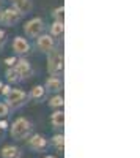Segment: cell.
Here are the masks:
<instances>
[{
    "instance_id": "cell-24",
    "label": "cell",
    "mask_w": 140,
    "mask_h": 158,
    "mask_svg": "<svg viewBox=\"0 0 140 158\" xmlns=\"http://www.w3.org/2000/svg\"><path fill=\"white\" fill-rule=\"evenodd\" d=\"M6 127H8V123H6V122H3V120L0 122V128H2V130H5Z\"/></svg>"
},
{
    "instance_id": "cell-10",
    "label": "cell",
    "mask_w": 140,
    "mask_h": 158,
    "mask_svg": "<svg viewBox=\"0 0 140 158\" xmlns=\"http://www.w3.org/2000/svg\"><path fill=\"white\" fill-rule=\"evenodd\" d=\"M2 156L3 158H21V150L16 146H5L2 149Z\"/></svg>"
},
{
    "instance_id": "cell-14",
    "label": "cell",
    "mask_w": 140,
    "mask_h": 158,
    "mask_svg": "<svg viewBox=\"0 0 140 158\" xmlns=\"http://www.w3.org/2000/svg\"><path fill=\"white\" fill-rule=\"evenodd\" d=\"M52 144H54V146H55L60 152H63V150H65V136H63V135H57V136H54Z\"/></svg>"
},
{
    "instance_id": "cell-6",
    "label": "cell",
    "mask_w": 140,
    "mask_h": 158,
    "mask_svg": "<svg viewBox=\"0 0 140 158\" xmlns=\"http://www.w3.org/2000/svg\"><path fill=\"white\" fill-rule=\"evenodd\" d=\"M14 68H16V71L21 74V77H29V76H32L30 62H29V60H25V59H19V60H16Z\"/></svg>"
},
{
    "instance_id": "cell-11",
    "label": "cell",
    "mask_w": 140,
    "mask_h": 158,
    "mask_svg": "<svg viewBox=\"0 0 140 158\" xmlns=\"http://www.w3.org/2000/svg\"><path fill=\"white\" fill-rule=\"evenodd\" d=\"M54 127H63L65 125V112L63 111H55L52 114V118H50Z\"/></svg>"
},
{
    "instance_id": "cell-19",
    "label": "cell",
    "mask_w": 140,
    "mask_h": 158,
    "mask_svg": "<svg viewBox=\"0 0 140 158\" xmlns=\"http://www.w3.org/2000/svg\"><path fill=\"white\" fill-rule=\"evenodd\" d=\"M63 13H65V6H60V8H57V10H55L54 16H55V19H57V21H61V22H63Z\"/></svg>"
},
{
    "instance_id": "cell-27",
    "label": "cell",
    "mask_w": 140,
    "mask_h": 158,
    "mask_svg": "<svg viewBox=\"0 0 140 158\" xmlns=\"http://www.w3.org/2000/svg\"><path fill=\"white\" fill-rule=\"evenodd\" d=\"M0 89H2V84H0Z\"/></svg>"
},
{
    "instance_id": "cell-20",
    "label": "cell",
    "mask_w": 140,
    "mask_h": 158,
    "mask_svg": "<svg viewBox=\"0 0 140 158\" xmlns=\"http://www.w3.org/2000/svg\"><path fill=\"white\" fill-rule=\"evenodd\" d=\"M8 106L6 104H3V103H0V117H6L8 115Z\"/></svg>"
},
{
    "instance_id": "cell-18",
    "label": "cell",
    "mask_w": 140,
    "mask_h": 158,
    "mask_svg": "<svg viewBox=\"0 0 140 158\" xmlns=\"http://www.w3.org/2000/svg\"><path fill=\"white\" fill-rule=\"evenodd\" d=\"M63 103H65L63 97H61V95H57V97H54L52 100L49 101V106H50V108H61Z\"/></svg>"
},
{
    "instance_id": "cell-1",
    "label": "cell",
    "mask_w": 140,
    "mask_h": 158,
    "mask_svg": "<svg viewBox=\"0 0 140 158\" xmlns=\"http://www.w3.org/2000/svg\"><path fill=\"white\" fill-rule=\"evenodd\" d=\"M32 131V123L29 122V118L25 117H19L14 120V123L11 125V136L18 139V141H22L25 139Z\"/></svg>"
},
{
    "instance_id": "cell-25",
    "label": "cell",
    "mask_w": 140,
    "mask_h": 158,
    "mask_svg": "<svg viewBox=\"0 0 140 158\" xmlns=\"http://www.w3.org/2000/svg\"><path fill=\"white\" fill-rule=\"evenodd\" d=\"M11 2H13V3H16V2H19V0H11Z\"/></svg>"
},
{
    "instance_id": "cell-13",
    "label": "cell",
    "mask_w": 140,
    "mask_h": 158,
    "mask_svg": "<svg viewBox=\"0 0 140 158\" xmlns=\"http://www.w3.org/2000/svg\"><path fill=\"white\" fill-rule=\"evenodd\" d=\"M46 87H47L49 90L57 92V90H60V89H61V82H60V79H58V77H50V79H47Z\"/></svg>"
},
{
    "instance_id": "cell-9",
    "label": "cell",
    "mask_w": 140,
    "mask_h": 158,
    "mask_svg": "<svg viewBox=\"0 0 140 158\" xmlns=\"http://www.w3.org/2000/svg\"><path fill=\"white\" fill-rule=\"evenodd\" d=\"M54 48V40L52 36H49V35H43L38 38V49L43 51V52H50Z\"/></svg>"
},
{
    "instance_id": "cell-22",
    "label": "cell",
    "mask_w": 140,
    "mask_h": 158,
    "mask_svg": "<svg viewBox=\"0 0 140 158\" xmlns=\"http://www.w3.org/2000/svg\"><path fill=\"white\" fill-rule=\"evenodd\" d=\"M3 43H5V32L0 30V51H2V48H3Z\"/></svg>"
},
{
    "instance_id": "cell-5",
    "label": "cell",
    "mask_w": 140,
    "mask_h": 158,
    "mask_svg": "<svg viewBox=\"0 0 140 158\" xmlns=\"http://www.w3.org/2000/svg\"><path fill=\"white\" fill-rule=\"evenodd\" d=\"M21 16L22 15L16 8H8V10H5L2 15H0V22L6 24V25H13V24H16L21 19Z\"/></svg>"
},
{
    "instance_id": "cell-7",
    "label": "cell",
    "mask_w": 140,
    "mask_h": 158,
    "mask_svg": "<svg viewBox=\"0 0 140 158\" xmlns=\"http://www.w3.org/2000/svg\"><path fill=\"white\" fill-rule=\"evenodd\" d=\"M13 49H14L18 54H27V52L30 51V44L25 38L22 36H16L14 41H13Z\"/></svg>"
},
{
    "instance_id": "cell-12",
    "label": "cell",
    "mask_w": 140,
    "mask_h": 158,
    "mask_svg": "<svg viewBox=\"0 0 140 158\" xmlns=\"http://www.w3.org/2000/svg\"><path fill=\"white\" fill-rule=\"evenodd\" d=\"M14 8L21 13V15H22V13L25 15V13H29V11H30V8H32V2H30V0H19V2L14 3Z\"/></svg>"
},
{
    "instance_id": "cell-17",
    "label": "cell",
    "mask_w": 140,
    "mask_h": 158,
    "mask_svg": "<svg viewBox=\"0 0 140 158\" xmlns=\"http://www.w3.org/2000/svg\"><path fill=\"white\" fill-rule=\"evenodd\" d=\"M30 97L35 98V100L43 98V97H44V87H43V85H35V87L32 89V92H30Z\"/></svg>"
},
{
    "instance_id": "cell-2",
    "label": "cell",
    "mask_w": 140,
    "mask_h": 158,
    "mask_svg": "<svg viewBox=\"0 0 140 158\" xmlns=\"http://www.w3.org/2000/svg\"><path fill=\"white\" fill-rule=\"evenodd\" d=\"M63 54H60L58 51H50V56L47 60V70L52 76H58L63 73Z\"/></svg>"
},
{
    "instance_id": "cell-26",
    "label": "cell",
    "mask_w": 140,
    "mask_h": 158,
    "mask_svg": "<svg viewBox=\"0 0 140 158\" xmlns=\"http://www.w3.org/2000/svg\"><path fill=\"white\" fill-rule=\"evenodd\" d=\"M46 158H55V156H46Z\"/></svg>"
},
{
    "instance_id": "cell-21",
    "label": "cell",
    "mask_w": 140,
    "mask_h": 158,
    "mask_svg": "<svg viewBox=\"0 0 140 158\" xmlns=\"http://www.w3.org/2000/svg\"><path fill=\"white\" fill-rule=\"evenodd\" d=\"M16 60H18V59H14V57H8V59H5V63L8 65V67H14Z\"/></svg>"
},
{
    "instance_id": "cell-15",
    "label": "cell",
    "mask_w": 140,
    "mask_h": 158,
    "mask_svg": "<svg viewBox=\"0 0 140 158\" xmlns=\"http://www.w3.org/2000/svg\"><path fill=\"white\" fill-rule=\"evenodd\" d=\"M63 30H65V25H63L61 21H55L54 25H52V29H50V33H52L54 36H58L63 33Z\"/></svg>"
},
{
    "instance_id": "cell-23",
    "label": "cell",
    "mask_w": 140,
    "mask_h": 158,
    "mask_svg": "<svg viewBox=\"0 0 140 158\" xmlns=\"http://www.w3.org/2000/svg\"><path fill=\"white\" fill-rule=\"evenodd\" d=\"M10 90H11V89H10L8 85H3V87H2V92H3V94H5V95L8 94V92H10Z\"/></svg>"
},
{
    "instance_id": "cell-16",
    "label": "cell",
    "mask_w": 140,
    "mask_h": 158,
    "mask_svg": "<svg viewBox=\"0 0 140 158\" xmlns=\"http://www.w3.org/2000/svg\"><path fill=\"white\" fill-rule=\"evenodd\" d=\"M6 79L10 82H18V81H21V74L16 71V68H10L8 71H6Z\"/></svg>"
},
{
    "instance_id": "cell-8",
    "label": "cell",
    "mask_w": 140,
    "mask_h": 158,
    "mask_svg": "<svg viewBox=\"0 0 140 158\" xmlns=\"http://www.w3.org/2000/svg\"><path fill=\"white\" fill-rule=\"evenodd\" d=\"M29 146L33 149V150H43L46 146H47V139L41 135H33L30 139H29Z\"/></svg>"
},
{
    "instance_id": "cell-3",
    "label": "cell",
    "mask_w": 140,
    "mask_h": 158,
    "mask_svg": "<svg viewBox=\"0 0 140 158\" xmlns=\"http://www.w3.org/2000/svg\"><path fill=\"white\" fill-rule=\"evenodd\" d=\"M25 100H27V94L19 89H14V90H10L6 94V101L8 104L6 106H11V108H19L22 106V104L25 103Z\"/></svg>"
},
{
    "instance_id": "cell-4",
    "label": "cell",
    "mask_w": 140,
    "mask_h": 158,
    "mask_svg": "<svg viewBox=\"0 0 140 158\" xmlns=\"http://www.w3.org/2000/svg\"><path fill=\"white\" fill-rule=\"evenodd\" d=\"M43 30H44V22H43L41 18H33L25 24V33H27V36H30V38L40 36Z\"/></svg>"
}]
</instances>
